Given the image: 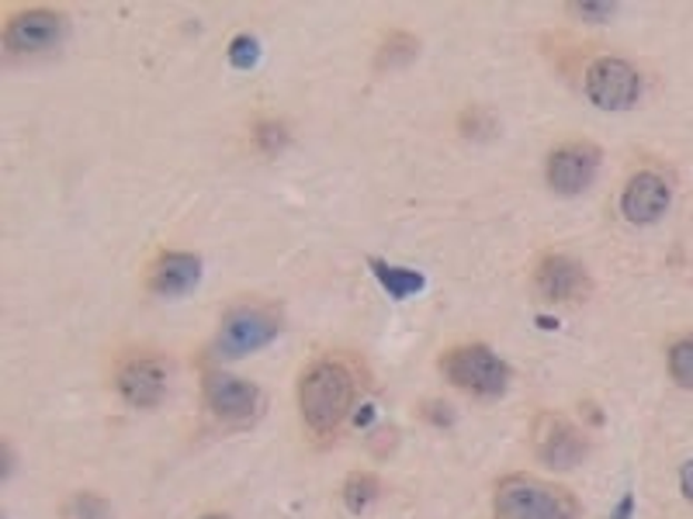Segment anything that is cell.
Masks as SVG:
<instances>
[{
  "instance_id": "9",
  "label": "cell",
  "mask_w": 693,
  "mask_h": 519,
  "mask_svg": "<svg viewBox=\"0 0 693 519\" xmlns=\"http://www.w3.org/2000/svg\"><path fill=\"white\" fill-rule=\"evenodd\" d=\"M205 402L212 409L219 419H229V422H244L257 412L260 406V391L244 381V378H232V375H208L205 378Z\"/></svg>"
},
{
  "instance_id": "18",
  "label": "cell",
  "mask_w": 693,
  "mask_h": 519,
  "mask_svg": "<svg viewBox=\"0 0 693 519\" xmlns=\"http://www.w3.org/2000/svg\"><path fill=\"white\" fill-rule=\"evenodd\" d=\"M70 519H111V512H108V502L105 499L83 492V496H77L70 502Z\"/></svg>"
},
{
  "instance_id": "2",
  "label": "cell",
  "mask_w": 693,
  "mask_h": 519,
  "mask_svg": "<svg viewBox=\"0 0 693 519\" xmlns=\"http://www.w3.org/2000/svg\"><path fill=\"white\" fill-rule=\"evenodd\" d=\"M496 519H576V499L537 478H506L496 488Z\"/></svg>"
},
{
  "instance_id": "17",
  "label": "cell",
  "mask_w": 693,
  "mask_h": 519,
  "mask_svg": "<svg viewBox=\"0 0 693 519\" xmlns=\"http://www.w3.org/2000/svg\"><path fill=\"white\" fill-rule=\"evenodd\" d=\"M257 56H260V46H257V39H250V36H236V39L229 42V63H232L236 70H250V67L257 63Z\"/></svg>"
},
{
  "instance_id": "14",
  "label": "cell",
  "mask_w": 693,
  "mask_h": 519,
  "mask_svg": "<svg viewBox=\"0 0 693 519\" xmlns=\"http://www.w3.org/2000/svg\"><path fill=\"white\" fill-rule=\"evenodd\" d=\"M372 270H375L378 285H382L392 298H396V301H403V298H409V295H416V291H424V273H416V270L392 267V263H385V260H372Z\"/></svg>"
},
{
  "instance_id": "20",
  "label": "cell",
  "mask_w": 693,
  "mask_h": 519,
  "mask_svg": "<svg viewBox=\"0 0 693 519\" xmlns=\"http://www.w3.org/2000/svg\"><path fill=\"white\" fill-rule=\"evenodd\" d=\"M580 18H590V21H611V14L617 11L614 4H572Z\"/></svg>"
},
{
  "instance_id": "22",
  "label": "cell",
  "mask_w": 693,
  "mask_h": 519,
  "mask_svg": "<svg viewBox=\"0 0 693 519\" xmlns=\"http://www.w3.org/2000/svg\"><path fill=\"white\" fill-rule=\"evenodd\" d=\"M631 506H635V499H631V496H624V502H621V509L614 512V519H627V512H631Z\"/></svg>"
},
{
  "instance_id": "24",
  "label": "cell",
  "mask_w": 693,
  "mask_h": 519,
  "mask_svg": "<svg viewBox=\"0 0 693 519\" xmlns=\"http://www.w3.org/2000/svg\"><path fill=\"white\" fill-rule=\"evenodd\" d=\"M205 519H226V516H205Z\"/></svg>"
},
{
  "instance_id": "11",
  "label": "cell",
  "mask_w": 693,
  "mask_h": 519,
  "mask_svg": "<svg viewBox=\"0 0 693 519\" xmlns=\"http://www.w3.org/2000/svg\"><path fill=\"white\" fill-rule=\"evenodd\" d=\"M537 291L552 298V301H576L586 291V273L576 260L568 257H545L534 270Z\"/></svg>"
},
{
  "instance_id": "12",
  "label": "cell",
  "mask_w": 693,
  "mask_h": 519,
  "mask_svg": "<svg viewBox=\"0 0 693 519\" xmlns=\"http://www.w3.org/2000/svg\"><path fill=\"white\" fill-rule=\"evenodd\" d=\"M164 388H167V378L160 371V363L154 360H132L129 368H122L118 375V391H122V399L136 409H149L164 399Z\"/></svg>"
},
{
  "instance_id": "7",
  "label": "cell",
  "mask_w": 693,
  "mask_h": 519,
  "mask_svg": "<svg viewBox=\"0 0 693 519\" xmlns=\"http://www.w3.org/2000/svg\"><path fill=\"white\" fill-rule=\"evenodd\" d=\"M278 322L270 319L267 312L260 309H236L226 316L222 322V332H219V350L226 357H244V353H254L260 347H267L270 340L278 336Z\"/></svg>"
},
{
  "instance_id": "23",
  "label": "cell",
  "mask_w": 693,
  "mask_h": 519,
  "mask_svg": "<svg viewBox=\"0 0 693 519\" xmlns=\"http://www.w3.org/2000/svg\"><path fill=\"white\" fill-rule=\"evenodd\" d=\"M360 409H365V412H357V426H368L372 416H375V409H372V406H360Z\"/></svg>"
},
{
  "instance_id": "5",
  "label": "cell",
  "mask_w": 693,
  "mask_h": 519,
  "mask_svg": "<svg viewBox=\"0 0 693 519\" xmlns=\"http://www.w3.org/2000/svg\"><path fill=\"white\" fill-rule=\"evenodd\" d=\"M534 450L552 468H576L586 457V437L562 416H541L534 426Z\"/></svg>"
},
{
  "instance_id": "8",
  "label": "cell",
  "mask_w": 693,
  "mask_h": 519,
  "mask_svg": "<svg viewBox=\"0 0 693 519\" xmlns=\"http://www.w3.org/2000/svg\"><path fill=\"white\" fill-rule=\"evenodd\" d=\"M600 167V152L586 142H572L552 152L548 160V184L558 194H583Z\"/></svg>"
},
{
  "instance_id": "1",
  "label": "cell",
  "mask_w": 693,
  "mask_h": 519,
  "mask_svg": "<svg viewBox=\"0 0 693 519\" xmlns=\"http://www.w3.org/2000/svg\"><path fill=\"white\" fill-rule=\"evenodd\" d=\"M354 406V378L344 363L319 360L298 385V409L313 433H334Z\"/></svg>"
},
{
  "instance_id": "4",
  "label": "cell",
  "mask_w": 693,
  "mask_h": 519,
  "mask_svg": "<svg viewBox=\"0 0 693 519\" xmlns=\"http://www.w3.org/2000/svg\"><path fill=\"white\" fill-rule=\"evenodd\" d=\"M638 90H642V80L638 73L631 70L624 59H596V63L586 70V94L596 108L604 111H624L638 101Z\"/></svg>"
},
{
  "instance_id": "6",
  "label": "cell",
  "mask_w": 693,
  "mask_h": 519,
  "mask_svg": "<svg viewBox=\"0 0 693 519\" xmlns=\"http://www.w3.org/2000/svg\"><path fill=\"white\" fill-rule=\"evenodd\" d=\"M63 28H67L63 14L46 11V8H28L8 21L4 46L11 52H42L63 39Z\"/></svg>"
},
{
  "instance_id": "15",
  "label": "cell",
  "mask_w": 693,
  "mask_h": 519,
  "mask_svg": "<svg viewBox=\"0 0 693 519\" xmlns=\"http://www.w3.org/2000/svg\"><path fill=\"white\" fill-rule=\"evenodd\" d=\"M375 499H378V481L372 475H354L344 485V502L350 512H365Z\"/></svg>"
},
{
  "instance_id": "16",
  "label": "cell",
  "mask_w": 693,
  "mask_h": 519,
  "mask_svg": "<svg viewBox=\"0 0 693 519\" xmlns=\"http://www.w3.org/2000/svg\"><path fill=\"white\" fill-rule=\"evenodd\" d=\"M670 371L683 388H693V340H680L670 350Z\"/></svg>"
},
{
  "instance_id": "10",
  "label": "cell",
  "mask_w": 693,
  "mask_h": 519,
  "mask_svg": "<svg viewBox=\"0 0 693 519\" xmlns=\"http://www.w3.org/2000/svg\"><path fill=\"white\" fill-rule=\"evenodd\" d=\"M666 208H670V188L659 173H638V177L627 180V188L621 194V211H624L627 222L649 226Z\"/></svg>"
},
{
  "instance_id": "13",
  "label": "cell",
  "mask_w": 693,
  "mask_h": 519,
  "mask_svg": "<svg viewBox=\"0 0 693 519\" xmlns=\"http://www.w3.org/2000/svg\"><path fill=\"white\" fill-rule=\"evenodd\" d=\"M201 281V260L191 253H164L154 263V273H149V288L157 295H185Z\"/></svg>"
},
{
  "instance_id": "21",
  "label": "cell",
  "mask_w": 693,
  "mask_h": 519,
  "mask_svg": "<svg viewBox=\"0 0 693 519\" xmlns=\"http://www.w3.org/2000/svg\"><path fill=\"white\" fill-rule=\"evenodd\" d=\"M680 485H683V496H686V499H693V461H686V465H683V471H680Z\"/></svg>"
},
{
  "instance_id": "3",
  "label": "cell",
  "mask_w": 693,
  "mask_h": 519,
  "mask_svg": "<svg viewBox=\"0 0 693 519\" xmlns=\"http://www.w3.org/2000/svg\"><path fill=\"white\" fill-rule=\"evenodd\" d=\"M440 371L447 375L451 385H458L472 395H486V399L503 395L506 381H509L506 363L489 347H478V343L447 350L440 360Z\"/></svg>"
},
{
  "instance_id": "19",
  "label": "cell",
  "mask_w": 693,
  "mask_h": 519,
  "mask_svg": "<svg viewBox=\"0 0 693 519\" xmlns=\"http://www.w3.org/2000/svg\"><path fill=\"white\" fill-rule=\"evenodd\" d=\"M257 142H260L264 152H278V149L285 146V129L275 126V121H267V126L257 129Z\"/></svg>"
}]
</instances>
